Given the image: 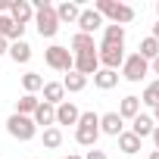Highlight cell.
I'll list each match as a JSON object with an SVG mask.
<instances>
[{
	"label": "cell",
	"instance_id": "cell-34",
	"mask_svg": "<svg viewBox=\"0 0 159 159\" xmlns=\"http://www.w3.org/2000/svg\"><path fill=\"white\" fill-rule=\"evenodd\" d=\"M150 38H153V41H156V44H159V22H156V25H153V34H150Z\"/></svg>",
	"mask_w": 159,
	"mask_h": 159
},
{
	"label": "cell",
	"instance_id": "cell-25",
	"mask_svg": "<svg viewBox=\"0 0 159 159\" xmlns=\"http://www.w3.org/2000/svg\"><path fill=\"white\" fill-rule=\"evenodd\" d=\"M143 106H159V78H153V81L143 88V97H140Z\"/></svg>",
	"mask_w": 159,
	"mask_h": 159
},
{
	"label": "cell",
	"instance_id": "cell-27",
	"mask_svg": "<svg viewBox=\"0 0 159 159\" xmlns=\"http://www.w3.org/2000/svg\"><path fill=\"white\" fill-rule=\"evenodd\" d=\"M22 88H25V94H38V91L44 88V78H41L38 72H25V75H22Z\"/></svg>",
	"mask_w": 159,
	"mask_h": 159
},
{
	"label": "cell",
	"instance_id": "cell-11",
	"mask_svg": "<svg viewBox=\"0 0 159 159\" xmlns=\"http://www.w3.org/2000/svg\"><path fill=\"white\" fill-rule=\"evenodd\" d=\"M56 10V19H59V25H75L78 22V16H81V7L75 3V0H62L59 7H53Z\"/></svg>",
	"mask_w": 159,
	"mask_h": 159
},
{
	"label": "cell",
	"instance_id": "cell-35",
	"mask_svg": "<svg viewBox=\"0 0 159 159\" xmlns=\"http://www.w3.org/2000/svg\"><path fill=\"white\" fill-rule=\"evenodd\" d=\"M153 122L159 125V106H153Z\"/></svg>",
	"mask_w": 159,
	"mask_h": 159
},
{
	"label": "cell",
	"instance_id": "cell-5",
	"mask_svg": "<svg viewBox=\"0 0 159 159\" xmlns=\"http://www.w3.org/2000/svg\"><path fill=\"white\" fill-rule=\"evenodd\" d=\"M7 134L25 143V140H34V134H38V125H34L28 116H16V112H13V116L7 119Z\"/></svg>",
	"mask_w": 159,
	"mask_h": 159
},
{
	"label": "cell",
	"instance_id": "cell-37",
	"mask_svg": "<svg viewBox=\"0 0 159 159\" xmlns=\"http://www.w3.org/2000/svg\"><path fill=\"white\" fill-rule=\"evenodd\" d=\"M150 159H159V150H153V153H150Z\"/></svg>",
	"mask_w": 159,
	"mask_h": 159
},
{
	"label": "cell",
	"instance_id": "cell-38",
	"mask_svg": "<svg viewBox=\"0 0 159 159\" xmlns=\"http://www.w3.org/2000/svg\"><path fill=\"white\" fill-rule=\"evenodd\" d=\"M156 13H159V0H156Z\"/></svg>",
	"mask_w": 159,
	"mask_h": 159
},
{
	"label": "cell",
	"instance_id": "cell-16",
	"mask_svg": "<svg viewBox=\"0 0 159 159\" xmlns=\"http://www.w3.org/2000/svg\"><path fill=\"white\" fill-rule=\"evenodd\" d=\"M44 103H50V106H59L62 100H66V88H62V81H44Z\"/></svg>",
	"mask_w": 159,
	"mask_h": 159
},
{
	"label": "cell",
	"instance_id": "cell-15",
	"mask_svg": "<svg viewBox=\"0 0 159 159\" xmlns=\"http://www.w3.org/2000/svg\"><path fill=\"white\" fill-rule=\"evenodd\" d=\"M116 112L122 116V122H131V119H137V116H140V97H134V94L122 97V103H119V109H116Z\"/></svg>",
	"mask_w": 159,
	"mask_h": 159
},
{
	"label": "cell",
	"instance_id": "cell-2",
	"mask_svg": "<svg viewBox=\"0 0 159 159\" xmlns=\"http://www.w3.org/2000/svg\"><path fill=\"white\" fill-rule=\"evenodd\" d=\"M94 10L103 16V22L109 19V25H128V22H134V7H128V3H116V0H97L94 3Z\"/></svg>",
	"mask_w": 159,
	"mask_h": 159
},
{
	"label": "cell",
	"instance_id": "cell-14",
	"mask_svg": "<svg viewBox=\"0 0 159 159\" xmlns=\"http://www.w3.org/2000/svg\"><path fill=\"white\" fill-rule=\"evenodd\" d=\"M31 122H34L38 128H41V125H44V128H53V125H56V106H50V103L41 100L38 109H34V116H31Z\"/></svg>",
	"mask_w": 159,
	"mask_h": 159
},
{
	"label": "cell",
	"instance_id": "cell-13",
	"mask_svg": "<svg viewBox=\"0 0 159 159\" xmlns=\"http://www.w3.org/2000/svg\"><path fill=\"white\" fill-rule=\"evenodd\" d=\"M125 131V122L119 112H103L100 116V134H109V137H119Z\"/></svg>",
	"mask_w": 159,
	"mask_h": 159
},
{
	"label": "cell",
	"instance_id": "cell-8",
	"mask_svg": "<svg viewBox=\"0 0 159 159\" xmlns=\"http://www.w3.org/2000/svg\"><path fill=\"white\" fill-rule=\"evenodd\" d=\"M75 25H78V31H81V34H91V38H94L106 22H103V16L91 7V10H81V16H78V22H75Z\"/></svg>",
	"mask_w": 159,
	"mask_h": 159
},
{
	"label": "cell",
	"instance_id": "cell-12",
	"mask_svg": "<svg viewBox=\"0 0 159 159\" xmlns=\"http://www.w3.org/2000/svg\"><path fill=\"white\" fill-rule=\"evenodd\" d=\"M78 116H81V109H78L72 100H62L56 106V128L59 125H78Z\"/></svg>",
	"mask_w": 159,
	"mask_h": 159
},
{
	"label": "cell",
	"instance_id": "cell-26",
	"mask_svg": "<svg viewBox=\"0 0 159 159\" xmlns=\"http://www.w3.org/2000/svg\"><path fill=\"white\" fill-rule=\"evenodd\" d=\"M137 56H143L147 62H153V59L159 56V44H156L153 38H143V41H140V47H137Z\"/></svg>",
	"mask_w": 159,
	"mask_h": 159
},
{
	"label": "cell",
	"instance_id": "cell-17",
	"mask_svg": "<svg viewBox=\"0 0 159 159\" xmlns=\"http://www.w3.org/2000/svg\"><path fill=\"white\" fill-rule=\"evenodd\" d=\"M153 128H156V122H153V116H147V112H140L137 119H131V134H137L140 140H143V137H150V134H153Z\"/></svg>",
	"mask_w": 159,
	"mask_h": 159
},
{
	"label": "cell",
	"instance_id": "cell-10",
	"mask_svg": "<svg viewBox=\"0 0 159 159\" xmlns=\"http://www.w3.org/2000/svg\"><path fill=\"white\" fill-rule=\"evenodd\" d=\"M78 75H84V78H91V75H97V69H100V59H97V50H88V53H75V66H72Z\"/></svg>",
	"mask_w": 159,
	"mask_h": 159
},
{
	"label": "cell",
	"instance_id": "cell-6",
	"mask_svg": "<svg viewBox=\"0 0 159 159\" xmlns=\"http://www.w3.org/2000/svg\"><path fill=\"white\" fill-rule=\"evenodd\" d=\"M147 72H150V62H147L143 56H137V53L125 56V62H122V78H125V81H131V84H140Z\"/></svg>",
	"mask_w": 159,
	"mask_h": 159
},
{
	"label": "cell",
	"instance_id": "cell-24",
	"mask_svg": "<svg viewBox=\"0 0 159 159\" xmlns=\"http://www.w3.org/2000/svg\"><path fill=\"white\" fill-rule=\"evenodd\" d=\"M88 50H97L94 38H91V34H81V31H78V34L72 38V56H75V53H88Z\"/></svg>",
	"mask_w": 159,
	"mask_h": 159
},
{
	"label": "cell",
	"instance_id": "cell-23",
	"mask_svg": "<svg viewBox=\"0 0 159 159\" xmlns=\"http://www.w3.org/2000/svg\"><path fill=\"white\" fill-rule=\"evenodd\" d=\"M10 59L25 66V62L31 59V44H28V41H16V44H10Z\"/></svg>",
	"mask_w": 159,
	"mask_h": 159
},
{
	"label": "cell",
	"instance_id": "cell-28",
	"mask_svg": "<svg viewBox=\"0 0 159 159\" xmlns=\"http://www.w3.org/2000/svg\"><path fill=\"white\" fill-rule=\"evenodd\" d=\"M41 140H44L47 150H56V147L62 143V131H59L56 125H53V128H44V137H41Z\"/></svg>",
	"mask_w": 159,
	"mask_h": 159
},
{
	"label": "cell",
	"instance_id": "cell-19",
	"mask_svg": "<svg viewBox=\"0 0 159 159\" xmlns=\"http://www.w3.org/2000/svg\"><path fill=\"white\" fill-rule=\"evenodd\" d=\"M62 88H66V94H81V91L88 88V78L78 75V72L72 69V72H66V78H62Z\"/></svg>",
	"mask_w": 159,
	"mask_h": 159
},
{
	"label": "cell",
	"instance_id": "cell-29",
	"mask_svg": "<svg viewBox=\"0 0 159 159\" xmlns=\"http://www.w3.org/2000/svg\"><path fill=\"white\" fill-rule=\"evenodd\" d=\"M10 31H13V19L0 16V38H10Z\"/></svg>",
	"mask_w": 159,
	"mask_h": 159
},
{
	"label": "cell",
	"instance_id": "cell-32",
	"mask_svg": "<svg viewBox=\"0 0 159 159\" xmlns=\"http://www.w3.org/2000/svg\"><path fill=\"white\" fill-rule=\"evenodd\" d=\"M150 137H153V147H156V150H159V125H156V128H153V134H150Z\"/></svg>",
	"mask_w": 159,
	"mask_h": 159
},
{
	"label": "cell",
	"instance_id": "cell-1",
	"mask_svg": "<svg viewBox=\"0 0 159 159\" xmlns=\"http://www.w3.org/2000/svg\"><path fill=\"white\" fill-rule=\"evenodd\" d=\"M28 3L34 7V28L41 38H53L59 31V19H56V10L50 0H28Z\"/></svg>",
	"mask_w": 159,
	"mask_h": 159
},
{
	"label": "cell",
	"instance_id": "cell-3",
	"mask_svg": "<svg viewBox=\"0 0 159 159\" xmlns=\"http://www.w3.org/2000/svg\"><path fill=\"white\" fill-rule=\"evenodd\" d=\"M97 137H100V116L97 112H81L78 116V125H75V140L94 150L97 147Z\"/></svg>",
	"mask_w": 159,
	"mask_h": 159
},
{
	"label": "cell",
	"instance_id": "cell-22",
	"mask_svg": "<svg viewBox=\"0 0 159 159\" xmlns=\"http://www.w3.org/2000/svg\"><path fill=\"white\" fill-rule=\"evenodd\" d=\"M38 103H41L38 94H22V97L16 100V116H28V119H31L34 109H38Z\"/></svg>",
	"mask_w": 159,
	"mask_h": 159
},
{
	"label": "cell",
	"instance_id": "cell-20",
	"mask_svg": "<svg viewBox=\"0 0 159 159\" xmlns=\"http://www.w3.org/2000/svg\"><path fill=\"white\" fill-rule=\"evenodd\" d=\"M100 44L125 47V28H122V25H103V41H100Z\"/></svg>",
	"mask_w": 159,
	"mask_h": 159
},
{
	"label": "cell",
	"instance_id": "cell-18",
	"mask_svg": "<svg viewBox=\"0 0 159 159\" xmlns=\"http://www.w3.org/2000/svg\"><path fill=\"white\" fill-rule=\"evenodd\" d=\"M91 78H94V88H100V91H112L119 84V72H109V69H97V75H91Z\"/></svg>",
	"mask_w": 159,
	"mask_h": 159
},
{
	"label": "cell",
	"instance_id": "cell-31",
	"mask_svg": "<svg viewBox=\"0 0 159 159\" xmlns=\"http://www.w3.org/2000/svg\"><path fill=\"white\" fill-rule=\"evenodd\" d=\"M7 53H10V41H7V38H0V56H7Z\"/></svg>",
	"mask_w": 159,
	"mask_h": 159
},
{
	"label": "cell",
	"instance_id": "cell-9",
	"mask_svg": "<svg viewBox=\"0 0 159 159\" xmlns=\"http://www.w3.org/2000/svg\"><path fill=\"white\" fill-rule=\"evenodd\" d=\"M16 25H28V22H34V7L28 3V0H10V13H7Z\"/></svg>",
	"mask_w": 159,
	"mask_h": 159
},
{
	"label": "cell",
	"instance_id": "cell-4",
	"mask_svg": "<svg viewBox=\"0 0 159 159\" xmlns=\"http://www.w3.org/2000/svg\"><path fill=\"white\" fill-rule=\"evenodd\" d=\"M44 62H47L53 72H72L75 56H72V50H69V47L53 44V47H47V50H44Z\"/></svg>",
	"mask_w": 159,
	"mask_h": 159
},
{
	"label": "cell",
	"instance_id": "cell-7",
	"mask_svg": "<svg viewBox=\"0 0 159 159\" xmlns=\"http://www.w3.org/2000/svg\"><path fill=\"white\" fill-rule=\"evenodd\" d=\"M97 59H100V69L119 72V69H122V62H125V47H109V44H100V47H97Z\"/></svg>",
	"mask_w": 159,
	"mask_h": 159
},
{
	"label": "cell",
	"instance_id": "cell-36",
	"mask_svg": "<svg viewBox=\"0 0 159 159\" xmlns=\"http://www.w3.org/2000/svg\"><path fill=\"white\" fill-rule=\"evenodd\" d=\"M62 159H84V156H78V153H72V156H62Z\"/></svg>",
	"mask_w": 159,
	"mask_h": 159
},
{
	"label": "cell",
	"instance_id": "cell-33",
	"mask_svg": "<svg viewBox=\"0 0 159 159\" xmlns=\"http://www.w3.org/2000/svg\"><path fill=\"white\" fill-rule=\"evenodd\" d=\"M150 69H153V72H156V78H159V56H156V59L150 62Z\"/></svg>",
	"mask_w": 159,
	"mask_h": 159
},
{
	"label": "cell",
	"instance_id": "cell-30",
	"mask_svg": "<svg viewBox=\"0 0 159 159\" xmlns=\"http://www.w3.org/2000/svg\"><path fill=\"white\" fill-rule=\"evenodd\" d=\"M84 159H109V156H106L103 150H97V147H94V150H88V156H84Z\"/></svg>",
	"mask_w": 159,
	"mask_h": 159
},
{
	"label": "cell",
	"instance_id": "cell-21",
	"mask_svg": "<svg viewBox=\"0 0 159 159\" xmlns=\"http://www.w3.org/2000/svg\"><path fill=\"white\" fill-rule=\"evenodd\" d=\"M116 140H119V150H122L125 156H134V153L140 150V143H143V140H140L137 134H131V131H122Z\"/></svg>",
	"mask_w": 159,
	"mask_h": 159
}]
</instances>
